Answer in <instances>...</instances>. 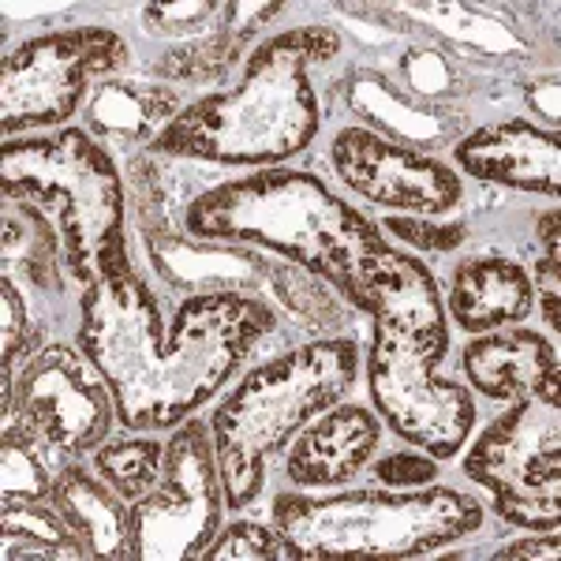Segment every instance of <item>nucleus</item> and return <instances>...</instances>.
<instances>
[{
  "label": "nucleus",
  "mask_w": 561,
  "mask_h": 561,
  "mask_svg": "<svg viewBox=\"0 0 561 561\" xmlns=\"http://www.w3.org/2000/svg\"><path fill=\"white\" fill-rule=\"evenodd\" d=\"M274 330L277 311L248 293L187 296L161 322L158 296L128 266L83 288L76 345L102 370L121 427L169 431L203 409Z\"/></svg>",
  "instance_id": "f257e3e1"
},
{
  "label": "nucleus",
  "mask_w": 561,
  "mask_h": 561,
  "mask_svg": "<svg viewBox=\"0 0 561 561\" xmlns=\"http://www.w3.org/2000/svg\"><path fill=\"white\" fill-rule=\"evenodd\" d=\"M184 225L195 240L277 251L337 288L359 311H367L378 266L397 251L367 214L330 192L314 173L296 169H259L217 184L192 198Z\"/></svg>",
  "instance_id": "f03ea898"
},
{
  "label": "nucleus",
  "mask_w": 561,
  "mask_h": 561,
  "mask_svg": "<svg viewBox=\"0 0 561 561\" xmlns=\"http://www.w3.org/2000/svg\"><path fill=\"white\" fill-rule=\"evenodd\" d=\"M341 53L330 26H296L266 38L243 65L237 87L184 105L150 142V153L206 165L266 169L296 158L319 135L311 71Z\"/></svg>",
  "instance_id": "7ed1b4c3"
},
{
  "label": "nucleus",
  "mask_w": 561,
  "mask_h": 561,
  "mask_svg": "<svg viewBox=\"0 0 561 561\" xmlns=\"http://www.w3.org/2000/svg\"><path fill=\"white\" fill-rule=\"evenodd\" d=\"M359 375V345L348 337L307 341L248 370L210 415L225 505L243 510L266 483V465L307 423L341 404Z\"/></svg>",
  "instance_id": "20e7f679"
},
{
  "label": "nucleus",
  "mask_w": 561,
  "mask_h": 561,
  "mask_svg": "<svg viewBox=\"0 0 561 561\" xmlns=\"http://www.w3.org/2000/svg\"><path fill=\"white\" fill-rule=\"evenodd\" d=\"M483 524V502L454 486L420 491H341L277 494L274 528L288 558L300 561H367L420 558L427 550L472 536Z\"/></svg>",
  "instance_id": "39448f33"
},
{
  "label": "nucleus",
  "mask_w": 561,
  "mask_h": 561,
  "mask_svg": "<svg viewBox=\"0 0 561 561\" xmlns=\"http://www.w3.org/2000/svg\"><path fill=\"white\" fill-rule=\"evenodd\" d=\"M0 192L53 217L65 266L79 285L128 270V195L113 158L94 135L65 128L42 139H8L0 150Z\"/></svg>",
  "instance_id": "423d86ee"
},
{
  "label": "nucleus",
  "mask_w": 561,
  "mask_h": 561,
  "mask_svg": "<svg viewBox=\"0 0 561 561\" xmlns=\"http://www.w3.org/2000/svg\"><path fill=\"white\" fill-rule=\"evenodd\" d=\"M449 325H397L370 319L367 389L386 427L434 460L460 454L476 427L468 386L442 378Z\"/></svg>",
  "instance_id": "0eeeda50"
},
{
  "label": "nucleus",
  "mask_w": 561,
  "mask_h": 561,
  "mask_svg": "<svg viewBox=\"0 0 561 561\" xmlns=\"http://www.w3.org/2000/svg\"><path fill=\"white\" fill-rule=\"evenodd\" d=\"M465 476L486 486L505 524L550 531L561 520V401H510L465 457Z\"/></svg>",
  "instance_id": "6e6552de"
},
{
  "label": "nucleus",
  "mask_w": 561,
  "mask_h": 561,
  "mask_svg": "<svg viewBox=\"0 0 561 561\" xmlns=\"http://www.w3.org/2000/svg\"><path fill=\"white\" fill-rule=\"evenodd\" d=\"M131 53L105 26H76L23 42L0 71V128L8 139L71 121L90 79L128 68Z\"/></svg>",
  "instance_id": "1a4fd4ad"
},
{
  "label": "nucleus",
  "mask_w": 561,
  "mask_h": 561,
  "mask_svg": "<svg viewBox=\"0 0 561 561\" xmlns=\"http://www.w3.org/2000/svg\"><path fill=\"white\" fill-rule=\"evenodd\" d=\"M221 468L214 431L206 423H184L165 446V468L150 494L131 502V536L139 561L203 558L221 528Z\"/></svg>",
  "instance_id": "9d476101"
},
{
  "label": "nucleus",
  "mask_w": 561,
  "mask_h": 561,
  "mask_svg": "<svg viewBox=\"0 0 561 561\" xmlns=\"http://www.w3.org/2000/svg\"><path fill=\"white\" fill-rule=\"evenodd\" d=\"M4 404L20 412L57 457L98 449L116 420L102 370L83 356V348L65 341L34 352L15 382L4 378Z\"/></svg>",
  "instance_id": "9b49d317"
},
{
  "label": "nucleus",
  "mask_w": 561,
  "mask_h": 561,
  "mask_svg": "<svg viewBox=\"0 0 561 561\" xmlns=\"http://www.w3.org/2000/svg\"><path fill=\"white\" fill-rule=\"evenodd\" d=\"M333 169L348 192L401 214H449L465 198L460 173L446 161L389 142L367 128H345L333 139Z\"/></svg>",
  "instance_id": "f8f14e48"
},
{
  "label": "nucleus",
  "mask_w": 561,
  "mask_h": 561,
  "mask_svg": "<svg viewBox=\"0 0 561 561\" xmlns=\"http://www.w3.org/2000/svg\"><path fill=\"white\" fill-rule=\"evenodd\" d=\"M460 173L502 184L510 192L558 195L561 187V142L531 121H502L479 128L454 147Z\"/></svg>",
  "instance_id": "ddd939ff"
},
{
  "label": "nucleus",
  "mask_w": 561,
  "mask_h": 561,
  "mask_svg": "<svg viewBox=\"0 0 561 561\" xmlns=\"http://www.w3.org/2000/svg\"><path fill=\"white\" fill-rule=\"evenodd\" d=\"M147 255L153 274L169 288L184 296L206 293H248L259 296L262 285H270L277 274V262H270L262 251L248 243H187L173 232L147 229Z\"/></svg>",
  "instance_id": "4468645a"
},
{
  "label": "nucleus",
  "mask_w": 561,
  "mask_h": 561,
  "mask_svg": "<svg viewBox=\"0 0 561 561\" xmlns=\"http://www.w3.org/2000/svg\"><path fill=\"white\" fill-rule=\"evenodd\" d=\"M378 438L382 423L375 412L364 404H333L293 438L285 465L288 479L311 491L348 483L375 460Z\"/></svg>",
  "instance_id": "2eb2a0df"
},
{
  "label": "nucleus",
  "mask_w": 561,
  "mask_h": 561,
  "mask_svg": "<svg viewBox=\"0 0 561 561\" xmlns=\"http://www.w3.org/2000/svg\"><path fill=\"white\" fill-rule=\"evenodd\" d=\"M465 375L491 401L554 397L558 401V348L536 330L483 333L465 348Z\"/></svg>",
  "instance_id": "dca6fc26"
},
{
  "label": "nucleus",
  "mask_w": 561,
  "mask_h": 561,
  "mask_svg": "<svg viewBox=\"0 0 561 561\" xmlns=\"http://www.w3.org/2000/svg\"><path fill=\"white\" fill-rule=\"evenodd\" d=\"M536 304L531 274L510 255H472L454 270L446 311L468 333H494L520 325Z\"/></svg>",
  "instance_id": "f3484780"
},
{
  "label": "nucleus",
  "mask_w": 561,
  "mask_h": 561,
  "mask_svg": "<svg viewBox=\"0 0 561 561\" xmlns=\"http://www.w3.org/2000/svg\"><path fill=\"white\" fill-rule=\"evenodd\" d=\"M49 502L68 520V528L76 531V539L83 542L90 558H105V561L135 558L131 505L102 476H90L79 465L60 468Z\"/></svg>",
  "instance_id": "a211bd4d"
},
{
  "label": "nucleus",
  "mask_w": 561,
  "mask_h": 561,
  "mask_svg": "<svg viewBox=\"0 0 561 561\" xmlns=\"http://www.w3.org/2000/svg\"><path fill=\"white\" fill-rule=\"evenodd\" d=\"M280 12L277 0L266 4H225L217 23L192 42H180L158 60L161 79H180V83H206V79H225L229 68L240 60L243 45L259 34Z\"/></svg>",
  "instance_id": "6ab92c4d"
},
{
  "label": "nucleus",
  "mask_w": 561,
  "mask_h": 561,
  "mask_svg": "<svg viewBox=\"0 0 561 561\" xmlns=\"http://www.w3.org/2000/svg\"><path fill=\"white\" fill-rule=\"evenodd\" d=\"M348 108L356 116H364L370 124L367 131L389 135V142H401V147H434V142L446 139V113L431 105H420L409 94H397V87L389 83L378 71H356L345 87Z\"/></svg>",
  "instance_id": "aec40b11"
},
{
  "label": "nucleus",
  "mask_w": 561,
  "mask_h": 561,
  "mask_svg": "<svg viewBox=\"0 0 561 561\" xmlns=\"http://www.w3.org/2000/svg\"><path fill=\"white\" fill-rule=\"evenodd\" d=\"M180 94L165 87L150 83H124V79H108L98 83L94 98H90L87 121L90 131L102 139L116 142H153L169 121L180 113Z\"/></svg>",
  "instance_id": "412c9836"
},
{
  "label": "nucleus",
  "mask_w": 561,
  "mask_h": 561,
  "mask_svg": "<svg viewBox=\"0 0 561 561\" xmlns=\"http://www.w3.org/2000/svg\"><path fill=\"white\" fill-rule=\"evenodd\" d=\"M4 274L26 277L45 293L60 288L57 262L65 259V243L53 217L23 198H4Z\"/></svg>",
  "instance_id": "4be33fe9"
},
{
  "label": "nucleus",
  "mask_w": 561,
  "mask_h": 561,
  "mask_svg": "<svg viewBox=\"0 0 561 561\" xmlns=\"http://www.w3.org/2000/svg\"><path fill=\"white\" fill-rule=\"evenodd\" d=\"M0 558L76 561L90 554L57 510H45L42 502H4V513H0Z\"/></svg>",
  "instance_id": "5701e85b"
},
{
  "label": "nucleus",
  "mask_w": 561,
  "mask_h": 561,
  "mask_svg": "<svg viewBox=\"0 0 561 561\" xmlns=\"http://www.w3.org/2000/svg\"><path fill=\"white\" fill-rule=\"evenodd\" d=\"M57 457L42 442V434L31 427L15 409L4 404V434H0V491L4 502H42L53 494L49 460Z\"/></svg>",
  "instance_id": "b1692460"
},
{
  "label": "nucleus",
  "mask_w": 561,
  "mask_h": 561,
  "mask_svg": "<svg viewBox=\"0 0 561 561\" xmlns=\"http://www.w3.org/2000/svg\"><path fill=\"white\" fill-rule=\"evenodd\" d=\"M161 468H165V449L158 438H121L94 449V472L128 505L153 491Z\"/></svg>",
  "instance_id": "393cba45"
},
{
  "label": "nucleus",
  "mask_w": 561,
  "mask_h": 561,
  "mask_svg": "<svg viewBox=\"0 0 561 561\" xmlns=\"http://www.w3.org/2000/svg\"><path fill=\"white\" fill-rule=\"evenodd\" d=\"M415 12H420L434 31H442L454 42L472 45L479 53H502V57H510V53L524 49L520 38L502 20L476 12V8H468V4H420Z\"/></svg>",
  "instance_id": "a878e982"
},
{
  "label": "nucleus",
  "mask_w": 561,
  "mask_h": 561,
  "mask_svg": "<svg viewBox=\"0 0 561 561\" xmlns=\"http://www.w3.org/2000/svg\"><path fill=\"white\" fill-rule=\"evenodd\" d=\"M270 288H274L280 307H288V314H296V319L314 325V330H325V325L341 319V304L325 288V280L293 266V262H277V274L270 280Z\"/></svg>",
  "instance_id": "bb28decb"
},
{
  "label": "nucleus",
  "mask_w": 561,
  "mask_h": 561,
  "mask_svg": "<svg viewBox=\"0 0 561 561\" xmlns=\"http://www.w3.org/2000/svg\"><path fill=\"white\" fill-rule=\"evenodd\" d=\"M203 558L210 561H280L285 542H280L277 528L255 520H232L225 531H217L210 547L203 550Z\"/></svg>",
  "instance_id": "cd10ccee"
},
{
  "label": "nucleus",
  "mask_w": 561,
  "mask_h": 561,
  "mask_svg": "<svg viewBox=\"0 0 561 561\" xmlns=\"http://www.w3.org/2000/svg\"><path fill=\"white\" fill-rule=\"evenodd\" d=\"M225 4H214V0H195V4H147L142 8V23H147L150 34L158 38H176L192 42L198 34H206L217 23Z\"/></svg>",
  "instance_id": "c85d7f7f"
},
{
  "label": "nucleus",
  "mask_w": 561,
  "mask_h": 561,
  "mask_svg": "<svg viewBox=\"0 0 561 561\" xmlns=\"http://www.w3.org/2000/svg\"><path fill=\"white\" fill-rule=\"evenodd\" d=\"M401 79L412 87L415 98H427V102H434V98H446L457 90V79H454V71H449L446 60H442V53L427 49V45H412V49H404Z\"/></svg>",
  "instance_id": "c756f323"
},
{
  "label": "nucleus",
  "mask_w": 561,
  "mask_h": 561,
  "mask_svg": "<svg viewBox=\"0 0 561 561\" xmlns=\"http://www.w3.org/2000/svg\"><path fill=\"white\" fill-rule=\"evenodd\" d=\"M0 307H4V325H0V337H4V348H0V367H4V378H12V367L20 364V356L31 348V311L23 304V293L15 285V277L0 280Z\"/></svg>",
  "instance_id": "7c9ffc66"
},
{
  "label": "nucleus",
  "mask_w": 561,
  "mask_h": 561,
  "mask_svg": "<svg viewBox=\"0 0 561 561\" xmlns=\"http://www.w3.org/2000/svg\"><path fill=\"white\" fill-rule=\"evenodd\" d=\"M382 232H393L401 243H409L415 251H457L465 243V225H449V221H412V217H389L386 225H378Z\"/></svg>",
  "instance_id": "2f4dec72"
},
{
  "label": "nucleus",
  "mask_w": 561,
  "mask_h": 561,
  "mask_svg": "<svg viewBox=\"0 0 561 561\" xmlns=\"http://www.w3.org/2000/svg\"><path fill=\"white\" fill-rule=\"evenodd\" d=\"M375 476L393 491H420L438 479V460L427 454H389L375 460Z\"/></svg>",
  "instance_id": "473e14b6"
},
{
  "label": "nucleus",
  "mask_w": 561,
  "mask_h": 561,
  "mask_svg": "<svg viewBox=\"0 0 561 561\" xmlns=\"http://www.w3.org/2000/svg\"><path fill=\"white\" fill-rule=\"evenodd\" d=\"M531 285H539L542 293V319H547L550 330H561V319H558V307H561V259L554 255H542L539 266H536V280Z\"/></svg>",
  "instance_id": "72a5a7b5"
},
{
  "label": "nucleus",
  "mask_w": 561,
  "mask_h": 561,
  "mask_svg": "<svg viewBox=\"0 0 561 561\" xmlns=\"http://www.w3.org/2000/svg\"><path fill=\"white\" fill-rule=\"evenodd\" d=\"M561 554L558 550V528L542 531L539 539H517L510 542V547L497 550V561H513V558H524V561H554Z\"/></svg>",
  "instance_id": "f704fd0d"
},
{
  "label": "nucleus",
  "mask_w": 561,
  "mask_h": 561,
  "mask_svg": "<svg viewBox=\"0 0 561 561\" xmlns=\"http://www.w3.org/2000/svg\"><path fill=\"white\" fill-rule=\"evenodd\" d=\"M528 105L536 108V113L547 116L550 124H558V76H542L536 83H528Z\"/></svg>",
  "instance_id": "c9c22d12"
},
{
  "label": "nucleus",
  "mask_w": 561,
  "mask_h": 561,
  "mask_svg": "<svg viewBox=\"0 0 561 561\" xmlns=\"http://www.w3.org/2000/svg\"><path fill=\"white\" fill-rule=\"evenodd\" d=\"M561 217H558V210H550L547 217L539 221V240H542V248H547V255H554V259H561V237H558V229H561Z\"/></svg>",
  "instance_id": "e433bc0d"
}]
</instances>
